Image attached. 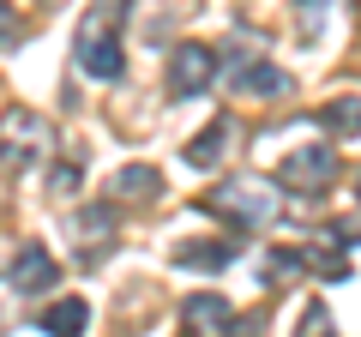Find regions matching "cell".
Wrapping results in <instances>:
<instances>
[{"mask_svg":"<svg viewBox=\"0 0 361 337\" xmlns=\"http://www.w3.org/2000/svg\"><path fill=\"white\" fill-rule=\"evenodd\" d=\"M175 265H199V271H223V265L235 259V241H187L169 253Z\"/></svg>","mask_w":361,"mask_h":337,"instance_id":"cell-10","label":"cell"},{"mask_svg":"<svg viewBox=\"0 0 361 337\" xmlns=\"http://www.w3.org/2000/svg\"><path fill=\"white\" fill-rule=\"evenodd\" d=\"M73 61L85 66L90 78H121V37H109L103 25H85L73 37Z\"/></svg>","mask_w":361,"mask_h":337,"instance_id":"cell-4","label":"cell"},{"mask_svg":"<svg viewBox=\"0 0 361 337\" xmlns=\"http://www.w3.org/2000/svg\"><path fill=\"white\" fill-rule=\"evenodd\" d=\"M0 18H6V0H0Z\"/></svg>","mask_w":361,"mask_h":337,"instance_id":"cell-17","label":"cell"},{"mask_svg":"<svg viewBox=\"0 0 361 337\" xmlns=\"http://www.w3.org/2000/svg\"><path fill=\"white\" fill-rule=\"evenodd\" d=\"M211 211L229 217V223H241V229H253V223H265L271 211H277V193L259 187V181H235V187H217V193H211Z\"/></svg>","mask_w":361,"mask_h":337,"instance_id":"cell-3","label":"cell"},{"mask_svg":"<svg viewBox=\"0 0 361 337\" xmlns=\"http://www.w3.org/2000/svg\"><path fill=\"white\" fill-rule=\"evenodd\" d=\"M49 283H54V259H49L42 241H30L25 253H18V265H13V289L18 295H42Z\"/></svg>","mask_w":361,"mask_h":337,"instance_id":"cell-7","label":"cell"},{"mask_svg":"<svg viewBox=\"0 0 361 337\" xmlns=\"http://www.w3.org/2000/svg\"><path fill=\"white\" fill-rule=\"evenodd\" d=\"M301 325H307V331H331V313H325V307H307V319H301Z\"/></svg>","mask_w":361,"mask_h":337,"instance_id":"cell-16","label":"cell"},{"mask_svg":"<svg viewBox=\"0 0 361 337\" xmlns=\"http://www.w3.org/2000/svg\"><path fill=\"white\" fill-rule=\"evenodd\" d=\"M331 175H337V151L331 145H301L295 157L277 163V187H289V193H325Z\"/></svg>","mask_w":361,"mask_h":337,"instance_id":"cell-2","label":"cell"},{"mask_svg":"<svg viewBox=\"0 0 361 337\" xmlns=\"http://www.w3.org/2000/svg\"><path fill=\"white\" fill-rule=\"evenodd\" d=\"M115 199H157V168L151 163L115 168Z\"/></svg>","mask_w":361,"mask_h":337,"instance_id":"cell-14","label":"cell"},{"mask_svg":"<svg viewBox=\"0 0 361 337\" xmlns=\"http://www.w3.org/2000/svg\"><path fill=\"white\" fill-rule=\"evenodd\" d=\"M180 325H187V331H229L235 307L223 295H187L180 301Z\"/></svg>","mask_w":361,"mask_h":337,"instance_id":"cell-6","label":"cell"},{"mask_svg":"<svg viewBox=\"0 0 361 337\" xmlns=\"http://www.w3.org/2000/svg\"><path fill=\"white\" fill-rule=\"evenodd\" d=\"M73 187H78V163H61L54 168V193H73Z\"/></svg>","mask_w":361,"mask_h":337,"instance_id":"cell-15","label":"cell"},{"mask_svg":"<svg viewBox=\"0 0 361 337\" xmlns=\"http://www.w3.org/2000/svg\"><path fill=\"white\" fill-rule=\"evenodd\" d=\"M241 91H247V97H265V103H277V97H289V73H283V66L253 61V66L241 73Z\"/></svg>","mask_w":361,"mask_h":337,"instance_id":"cell-12","label":"cell"},{"mask_svg":"<svg viewBox=\"0 0 361 337\" xmlns=\"http://www.w3.org/2000/svg\"><path fill=\"white\" fill-rule=\"evenodd\" d=\"M85 319H90V307L78 295H66V301H54V307L37 319V331H85Z\"/></svg>","mask_w":361,"mask_h":337,"instance_id":"cell-13","label":"cell"},{"mask_svg":"<svg viewBox=\"0 0 361 337\" xmlns=\"http://www.w3.org/2000/svg\"><path fill=\"white\" fill-rule=\"evenodd\" d=\"M313 121H319L331 139H361V97H331Z\"/></svg>","mask_w":361,"mask_h":337,"instance_id":"cell-8","label":"cell"},{"mask_svg":"<svg viewBox=\"0 0 361 337\" xmlns=\"http://www.w3.org/2000/svg\"><path fill=\"white\" fill-rule=\"evenodd\" d=\"M109 229H115V211H109V205H90V211H78V217H73V235L85 241V265L97 259V253H103Z\"/></svg>","mask_w":361,"mask_h":337,"instance_id":"cell-9","label":"cell"},{"mask_svg":"<svg viewBox=\"0 0 361 337\" xmlns=\"http://www.w3.org/2000/svg\"><path fill=\"white\" fill-rule=\"evenodd\" d=\"M0 133H6L0 151H6V163H13V168H30V163H37V139H42V121H37V115L13 109V115L0 121Z\"/></svg>","mask_w":361,"mask_h":337,"instance_id":"cell-5","label":"cell"},{"mask_svg":"<svg viewBox=\"0 0 361 337\" xmlns=\"http://www.w3.org/2000/svg\"><path fill=\"white\" fill-rule=\"evenodd\" d=\"M229 133H235V127L217 115V121H211V127L199 133L193 145H187V163H193V168H211V163H223V151H229Z\"/></svg>","mask_w":361,"mask_h":337,"instance_id":"cell-11","label":"cell"},{"mask_svg":"<svg viewBox=\"0 0 361 337\" xmlns=\"http://www.w3.org/2000/svg\"><path fill=\"white\" fill-rule=\"evenodd\" d=\"M217 78V49L211 42H175L169 54V97H199Z\"/></svg>","mask_w":361,"mask_h":337,"instance_id":"cell-1","label":"cell"}]
</instances>
